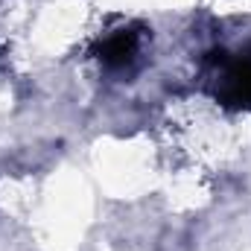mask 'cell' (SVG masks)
I'll use <instances>...</instances> for the list:
<instances>
[{"mask_svg": "<svg viewBox=\"0 0 251 251\" xmlns=\"http://www.w3.org/2000/svg\"><path fill=\"white\" fill-rule=\"evenodd\" d=\"M210 91L222 105L251 111V47L240 53H219L210 67Z\"/></svg>", "mask_w": 251, "mask_h": 251, "instance_id": "obj_1", "label": "cell"}, {"mask_svg": "<svg viewBox=\"0 0 251 251\" xmlns=\"http://www.w3.org/2000/svg\"><path fill=\"white\" fill-rule=\"evenodd\" d=\"M143 53V35L137 26H120L108 29L105 35L97 38L94 44V59L105 70H131Z\"/></svg>", "mask_w": 251, "mask_h": 251, "instance_id": "obj_2", "label": "cell"}]
</instances>
